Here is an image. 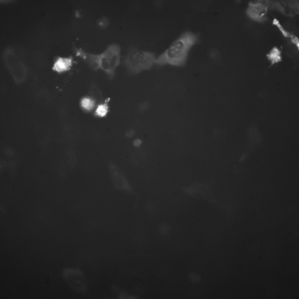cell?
I'll use <instances>...</instances> for the list:
<instances>
[{"label":"cell","mask_w":299,"mask_h":299,"mask_svg":"<svg viewBox=\"0 0 299 299\" xmlns=\"http://www.w3.org/2000/svg\"><path fill=\"white\" fill-rule=\"evenodd\" d=\"M291 41L294 44L296 45L299 49V41L298 39L293 35L291 38Z\"/></svg>","instance_id":"15"},{"label":"cell","mask_w":299,"mask_h":299,"mask_svg":"<svg viewBox=\"0 0 299 299\" xmlns=\"http://www.w3.org/2000/svg\"><path fill=\"white\" fill-rule=\"evenodd\" d=\"M109 98H108L105 100L104 103L99 104L95 110V115L100 117L105 116L108 112V102Z\"/></svg>","instance_id":"10"},{"label":"cell","mask_w":299,"mask_h":299,"mask_svg":"<svg viewBox=\"0 0 299 299\" xmlns=\"http://www.w3.org/2000/svg\"><path fill=\"white\" fill-rule=\"evenodd\" d=\"M121 48L117 44L109 45L100 54V68L109 75L114 74L116 68L119 65Z\"/></svg>","instance_id":"3"},{"label":"cell","mask_w":299,"mask_h":299,"mask_svg":"<svg viewBox=\"0 0 299 299\" xmlns=\"http://www.w3.org/2000/svg\"><path fill=\"white\" fill-rule=\"evenodd\" d=\"M76 55L81 58L92 69L97 70L100 68L101 58L100 54L86 52L75 46L73 47Z\"/></svg>","instance_id":"6"},{"label":"cell","mask_w":299,"mask_h":299,"mask_svg":"<svg viewBox=\"0 0 299 299\" xmlns=\"http://www.w3.org/2000/svg\"><path fill=\"white\" fill-rule=\"evenodd\" d=\"M199 40L197 34L190 31L185 32L156 58L155 64L159 65L168 64L176 67L184 66L190 49Z\"/></svg>","instance_id":"1"},{"label":"cell","mask_w":299,"mask_h":299,"mask_svg":"<svg viewBox=\"0 0 299 299\" xmlns=\"http://www.w3.org/2000/svg\"><path fill=\"white\" fill-rule=\"evenodd\" d=\"M73 58L59 57L54 63L53 69L58 72H62L69 70L73 63Z\"/></svg>","instance_id":"7"},{"label":"cell","mask_w":299,"mask_h":299,"mask_svg":"<svg viewBox=\"0 0 299 299\" xmlns=\"http://www.w3.org/2000/svg\"><path fill=\"white\" fill-rule=\"evenodd\" d=\"M98 26L102 29L107 27L109 24V20L106 17H103L98 19L97 22Z\"/></svg>","instance_id":"13"},{"label":"cell","mask_w":299,"mask_h":299,"mask_svg":"<svg viewBox=\"0 0 299 299\" xmlns=\"http://www.w3.org/2000/svg\"><path fill=\"white\" fill-rule=\"evenodd\" d=\"M89 93L93 100L101 102L103 100L102 91L99 87L95 84H92L89 89Z\"/></svg>","instance_id":"8"},{"label":"cell","mask_w":299,"mask_h":299,"mask_svg":"<svg viewBox=\"0 0 299 299\" xmlns=\"http://www.w3.org/2000/svg\"><path fill=\"white\" fill-rule=\"evenodd\" d=\"M169 225L167 223H163L160 225L158 228L159 232L161 234H165L168 232L170 230Z\"/></svg>","instance_id":"14"},{"label":"cell","mask_w":299,"mask_h":299,"mask_svg":"<svg viewBox=\"0 0 299 299\" xmlns=\"http://www.w3.org/2000/svg\"><path fill=\"white\" fill-rule=\"evenodd\" d=\"M268 60L270 61L271 65L277 63L281 60V51L276 47H274L267 55Z\"/></svg>","instance_id":"9"},{"label":"cell","mask_w":299,"mask_h":299,"mask_svg":"<svg viewBox=\"0 0 299 299\" xmlns=\"http://www.w3.org/2000/svg\"><path fill=\"white\" fill-rule=\"evenodd\" d=\"M65 271L64 276L73 288L81 291L86 289L85 279L80 270L69 268Z\"/></svg>","instance_id":"5"},{"label":"cell","mask_w":299,"mask_h":299,"mask_svg":"<svg viewBox=\"0 0 299 299\" xmlns=\"http://www.w3.org/2000/svg\"><path fill=\"white\" fill-rule=\"evenodd\" d=\"M273 24L278 27L283 35L285 37L291 38L293 35L285 30L280 24L279 21L275 18L273 21Z\"/></svg>","instance_id":"12"},{"label":"cell","mask_w":299,"mask_h":299,"mask_svg":"<svg viewBox=\"0 0 299 299\" xmlns=\"http://www.w3.org/2000/svg\"><path fill=\"white\" fill-rule=\"evenodd\" d=\"M267 6V1H251L248 4L247 14L253 20L258 22H262L266 19Z\"/></svg>","instance_id":"4"},{"label":"cell","mask_w":299,"mask_h":299,"mask_svg":"<svg viewBox=\"0 0 299 299\" xmlns=\"http://www.w3.org/2000/svg\"><path fill=\"white\" fill-rule=\"evenodd\" d=\"M82 107L87 110H90L93 108L95 106V101L93 99L88 98H83L81 101Z\"/></svg>","instance_id":"11"},{"label":"cell","mask_w":299,"mask_h":299,"mask_svg":"<svg viewBox=\"0 0 299 299\" xmlns=\"http://www.w3.org/2000/svg\"><path fill=\"white\" fill-rule=\"evenodd\" d=\"M142 143V141L141 140L138 139H136L134 140L133 142V145L136 147L139 146Z\"/></svg>","instance_id":"17"},{"label":"cell","mask_w":299,"mask_h":299,"mask_svg":"<svg viewBox=\"0 0 299 299\" xmlns=\"http://www.w3.org/2000/svg\"><path fill=\"white\" fill-rule=\"evenodd\" d=\"M135 134L134 131L132 130H129L126 133V136L127 137L131 138L133 137Z\"/></svg>","instance_id":"16"},{"label":"cell","mask_w":299,"mask_h":299,"mask_svg":"<svg viewBox=\"0 0 299 299\" xmlns=\"http://www.w3.org/2000/svg\"><path fill=\"white\" fill-rule=\"evenodd\" d=\"M156 59L154 53L132 47L128 49L124 63L129 72L136 74L150 69L155 63Z\"/></svg>","instance_id":"2"}]
</instances>
